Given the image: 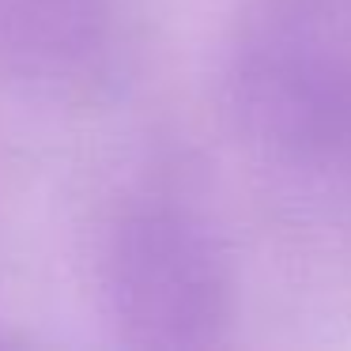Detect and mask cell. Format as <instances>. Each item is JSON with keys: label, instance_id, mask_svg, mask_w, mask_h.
<instances>
[{"label": "cell", "instance_id": "7a4b0ae2", "mask_svg": "<svg viewBox=\"0 0 351 351\" xmlns=\"http://www.w3.org/2000/svg\"><path fill=\"white\" fill-rule=\"evenodd\" d=\"M230 110L245 140L310 178H351V23L325 8L261 12L230 49Z\"/></svg>", "mask_w": 351, "mask_h": 351}, {"label": "cell", "instance_id": "3957f363", "mask_svg": "<svg viewBox=\"0 0 351 351\" xmlns=\"http://www.w3.org/2000/svg\"><path fill=\"white\" fill-rule=\"evenodd\" d=\"M129 49L125 0H0V72L53 95H91Z\"/></svg>", "mask_w": 351, "mask_h": 351}, {"label": "cell", "instance_id": "6da1fadb", "mask_svg": "<svg viewBox=\"0 0 351 351\" xmlns=\"http://www.w3.org/2000/svg\"><path fill=\"white\" fill-rule=\"evenodd\" d=\"M99 306L125 348L204 351L234 321V272L223 238L193 204L167 193L132 197L99 242Z\"/></svg>", "mask_w": 351, "mask_h": 351}]
</instances>
